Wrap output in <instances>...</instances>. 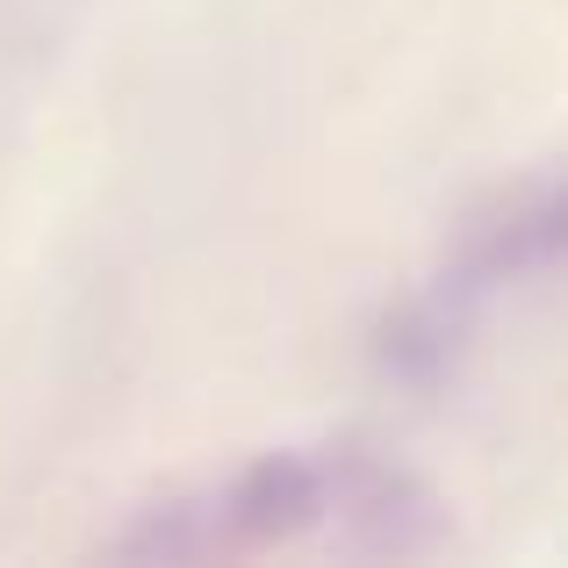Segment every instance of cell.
Segmentation results:
<instances>
[{
	"label": "cell",
	"mask_w": 568,
	"mask_h": 568,
	"mask_svg": "<svg viewBox=\"0 0 568 568\" xmlns=\"http://www.w3.org/2000/svg\"><path fill=\"white\" fill-rule=\"evenodd\" d=\"M353 475H361V460L266 454L223 475L216 489H194V497L138 518V532L115 547V568H237L266 547H288L317 518L346 511Z\"/></svg>",
	"instance_id": "6da1fadb"
},
{
	"label": "cell",
	"mask_w": 568,
	"mask_h": 568,
	"mask_svg": "<svg viewBox=\"0 0 568 568\" xmlns=\"http://www.w3.org/2000/svg\"><path fill=\"white\" fill-rule=\"evenodd\" d=\"M561 266H568V181L518 187L511 202L475 216V231L460 237L446 274L382 332V353L403 375H432V367L446 361V346L460 338V324L483 310V295L511 288V281L561 274Z\"/></svg>",
	"instance_id": "7a4b0ae2"
}]
</instances>
